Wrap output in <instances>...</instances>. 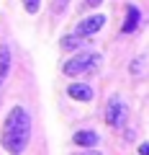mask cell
<instances>
[{
    "mask_svg": "<svg viewBox=\"0 0 149 155\" xmlns=\"http://www.w3.org/2000/svg\"><path fill=\"white\" fill-rule=\"evenodd\" d=\"M28 140H31V116L23 106H13L3 122L0 145L8 150V155H21L28 147Z\"/></svg>",
    "mask_w": 149,
    "mask_h": 155,
    "instance_id": "cell-1",
    "label": "cell"
},
{
    "mask_svg": "<svg viewBox=\"0 0 149 155\" xmlns=\"http://www.w3.org/2000/svg\"><path fill=\"white\" fill-rule=\"evenodd\" d=\"M100 65V54L98 52H77L72 60L64 62L62 72L64 75H93Z\"/></svg>",
    "mask_w": 149,
    "mask_h": 155,
    "instance_id": "cell-2",
    "label": "cell"
},
{
    "mask_svg": "<svg viewBox=\"0 0 149 155\" xmlns=\"http://www.w3.org/2000/svg\"><path fill=\"white\" fill-rule=\"evenodd\" d=\"M129 119V106L121 96H110V101L105 104V124L113 129H121Z\"/></svg>",
    "mask_w": 149,
    "mask_h": 155,
    "instance_id": "cell-3",
    "label": "cell"
},
{
    "mask_svg": "<svg viewBox=\"0 0 149 155\" xmlns=\"http://www.w3.org/2000/svg\"><path fill=\"white\" fill-rule=\"evenodd\" d=\"M103 26H105V16H100V13L88 16V18H82V21L77 23V28H75V36L88 39V36H93V34H98Z\"/></svg>",
    "mask_w": 149,
    "mask_h": 155,
    "instance_id": "cell-4",
    "label": "cell"
},
{
    "mask_svg": "<svg viewBox=\"0 0 149 155\" xmlns=\"http://www.w3.org/2000/svg\"><path fill=\"white\" fill-rule=\"evenodd\" d=\"M139 23H141V11H139L136 5H129L126 8V16H123V26H121V34H134L139 28Z\"/></svg>",
    "mask_w": 149,
    "mask_h": 155,
    "instance_id": "cell-5",
    "label": "cell"
},
{
    "mask_svg": "<svg viewBox=\"0 0 149 155\" xmlns=\"http://www.w3.org/2000/svg\"><path fill=\"white\" fill-rule=\"evenodd\" d=\"M67 96H70L72 101L88 104V101H93V88H90L88 83H72L70 88H67Z\"/></svg>",
    "mask_w": 149,
    "mask_h": 155,
    "instance_id": "cell-6",
    "label": "cell"
},
{
    "mask_svg": "<svg viewBox=\"0 0 149 155\" xmlns=\"http://www.w3.org/2000/svg\"><path fill=\"white\" fill-rule=\"evenodd\" d=\"M98 132L95 129H80V132H75L72 134V142L75 145H80V147H95L98 145Z\"/></svg>",
    "mask_w": 149,
    "mask_h": 155,
    "instance_id": "cell-7",
    "label": "cell"
},
{
    "mask_svg": "<svg viewBox=\"0 0 149 155\" xmlns=\"http://www.w3.org/2000/svg\"><path fill=\"white\" fill-rule=\"evenodd\" d=\"M8 75H11V49L5 44H0V88L5 85Z\"/></svg>",
    "mask_w": 149,
    "mask_h": 155,
    "instance_id": "cell-8",
    "label": "cell"
},
{
    "mask_svg": "<svg viewBox=\"0 0 149 155\" xmlns=\"http://www.w3.org/2000/svg\"><path fill=\"white\" fill-rule=\"evenodd\" d=\"M80 41H82L80 36H75V34H67V36L59 39V47H62V49H67V52H75V49L80 47Z\"/></svg>",
    "mask_w": 149,
    "mask_h": 155,
    "instance_id": "cell-9",
    "label": "cell"
},
{
    "mask_svg": "<svg viewBox=\"0 0 149 155\" xmlns=\"http://www.w3.org/2000/svg\"><path fill=\"white\" fill-rule=\"evenodd\" d=\"M39 5H41V0H23V8H26V13H39Z\"/></svg>",
    "mask_w": 149,
    "mask_h": 155,
    "instance_id": "cell-10",
    "label": "cell"
},
{
    "mask_svg": "<svg viewBox=\"0 0 149 155\" xmlns=\"http://www.w3.org/2000/svg\"><path fill=\"white\" fill-rule=\"evenodd\" d=\"M72 155H100L95 147H85V150H80V153H72Z\"/></svg>",
    "mask_w": 149,
    "mask_h": 155,
    "instance_id": "cell-11",
    "label": "cell"
},
{
    "mask_svg": "<svg viewBox=\"0 0 149 155\" xmlns=\"http://www.w3.org/2000/svg\"><path fill=\"white\" fill-rule=\"evenodd\" d=\"M67 3H70V0H57V3H54V13H62Z\"/></svg>",
    "mask_w": 149,
    "mask_h": 155,
    "instance_id": "cell-12",
    "label": "cell"
},
{
    "mask_svg": "<svg viewBox=\"0 0 149 155\" xmlns=\"http://www.w3.org/2000/svg\"><path fill=\"white\" fill-rule=\"evenodd\" d=\"M139 155H149V145H147V142L139 145Z\"/></svg>",
    "mask_w": 149,
    "mask_h": 155,
    "instance_id": "cell-13",
    "label": "cell"
},
{
    "mask_svg": "<svg viewBox=\"0 0 149 155\" xmlns=\"http://www.w3.org/2000/svg\"><path fill=\"white\" fill-rule=\"evenodd\" d=\"M100 3H103V0H85V5H88V8H98Z\"/></svg>",
    "mask_w": 149,
    "mask_h": 155,
    "instance_id": "cell-14",
    "label": "cell"
}]
</instances>
